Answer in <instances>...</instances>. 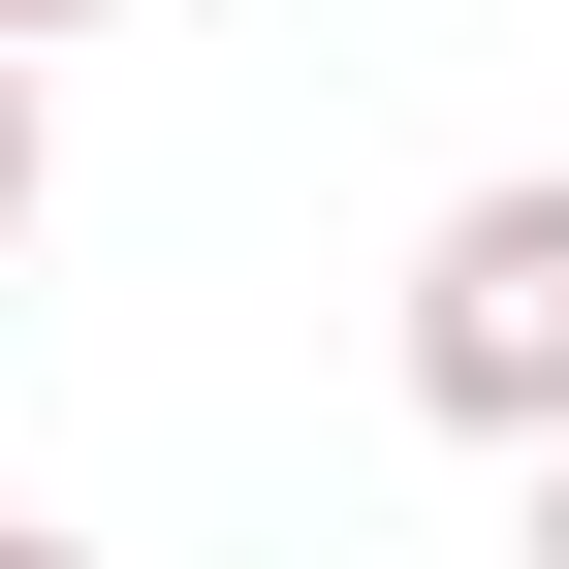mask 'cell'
Returning a JSON list of instances; mask_svg holds the SVG:
<instances>
[{
  "mask_svg": "<svg viewBox=\"0 0 569 569\" xmlns=\"http://www.w3.org/2000/svg\"><path fill=\"white\" fill-rule=\"evenodd\" d=\"M411 411L443 443H569V159H507V190H443L411 222Z\"/></svg>",
  "mask_w": 569,
  "mask_h": 569,
  "instance_id": "obj_1",
  "label": "cell"
},
{
  "mask_svg": "<svg viewBox=\"0 0 569 569\" xmlns=\"http://www.w3.org/2000/svg\"><path fill=\"white\" fill-rule=\"evenodd\" d=\"M32 190H63V63L0 32V253H32Z\"/></svg>",
  "mask_w": 569,
  "mask_h": 569,
  "instance_id": "obj_2",
  "label": "cell"
},
{
  "mask_svg": "<svg viewBox=\"0 0 569 569\" xmlns=\"http://www.w3.org/2000/svg\"><path fill=\"white\" fill-rule=\"evenodd\" d=\"M0 32H32V63H63V32H127V0H0Z\"/></svg>",
  "mask_w": 569,
  "mask_h": 569,
  "instance_id": "obj_3",
  "label": "cell"
},
{
  "mask_svg": "<svg viewBox=\"0 0 569 569\" xmlns=\"http://www.w3.org/2000/svg\"><path fill=\"white\" fill-rule=\"evenodd\" d=\"M538 569H569V443H538Z\"/></svg>",
  "mask_w": 569,
  "mask_h": 569,
  "instance_id": "obj_4",
  "label": "cell"
},
{
  "mask_svg": "<svg viewBox=\"0 0 569 569\" xmlns=\"http://www.w3.org/2000/svg\"><path fill=\"white\" fill-rule=\"evenodd\" d=\"M0 569H96V538H0Z\"/></svg>",
  "mask_w": 569,
  "mask_h": 569,
  "instance_id": "obj_5",
  "label": "cell"
}]
</instances>
